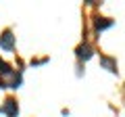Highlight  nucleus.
Here are the masks:
<instances>
[{
    "label": "nucleus",
    "mask_w": 125,
    "mask_h": 117,
    "mask_svg": "<svg viewBox=\"0 0 125 117\" xmlns=\"http://www.w3.org/2000/svg\"><path fill=\"white\" fill-rule=\"evenodd\" d=\"M13 46H15V36H13V32H9V29H6V32L0 36V48L13 50Z\"/></svg>",
    "instance_id": "1"
},
{
    "label": "nucleus",
    "mask_w": 125,
    "mask_h": 117,
    "mask_svg": "<svg viewBox=\"0 0 125 117\" xmlns=\"http://www.w3.org/2000/svg\"><path fill=\"white\" fill-rule=\"evenodd\" d=\"M2 111L6 113V117H17L19 107H17V103H15L13 98H6V103H4V107H2Z\"/></svg>",
    "instance_id": "2"
},
{
    "label": "nucleus",
    "mask_w": 125,
    "mask_h": 117,
    "mask_svg": "<svg viewBox=\"0 0 125 117\" xmlns=\"http://www.w3.org/2000/svg\"><path fill=\"white\" fill-rule=\"evenodd\" d=\"M77 57L83 58V61H88V58L92 57V46L90 44H81L79 48H77Z\"/></svg>",
    "instance_id": "3"
},
{
    "label": "nucleus",
    "mask_w": 125,
    "mask_h": 117,
    "mask_svg": "<svg viewBox=\"0 0 125 117\" xmlns=\"http://www.w3.org/2000/svg\"><path fill=\"white\" fill-rule=\"evenodd\" d=\"M113 25V19H106V17H98L96 19V29L98 32H102V29H106V27Z\"/></svg>",
    "instance_id": "4"
},
{
    "label": "nucleus",
    "mask_w": 125,
    "mask_h": 117,
    "mask_svg": "<svg viewBox=\"0 0 125 117\" xmlns=\"http://www.w3.org/2000/svg\"><path fill=\"white\" fill-rule=\"evenodd\" d=\"M100 63H102L104 67L108 69V71L117 73V63H115V61H113V58H108V57H100Z\"/></svg>",
    "instance_id": "5"
},
{
    "label": "nucleus",
    "mask_w": 125,
    "mask_h": 117,
    "mask_svg": "<svg viewBox=\"0 0 125 117\" xmlns=\"http://www.w3.org/2000/svg\"><path fill=\"white\" fill-rule=\"evenodd\" d=\"M0 73H4V75H10V67L4 63V61H0Z\"/></svg>",
    "instance_id": "6"
},
{
    "label": "nucleus",
    "mask_w": 125,
    "mask_h": 117,
    "mask_svg": "<svg viewBox=\"0 0 125 117\" xmlns=\"http://www.w3.org/2000/svg\"><path fill=\"white\" fill-rule=\"evenodd\" d=\"M0 88H4V84H2V82H0Z\"/></svg>",
    "instance_id": "7"
}]
</instances>
